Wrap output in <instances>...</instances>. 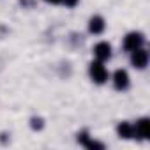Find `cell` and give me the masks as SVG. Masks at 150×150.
<instances>
[{"mask_svg": "<svg viewBox=\"0 0 150 150\" xmlns=\"http://www.w3.org/2000/svg\"><path fill=\"white\" fill-rule=\"evenodd\" d=\"M90 78H92L96 83H99V85L108 80V71H106V67L103 65L101 60L90 64Z\"/></svg>", "mask_w": 150, "mask_h": 150, "instance_id": "6da1fadb", "label": "cell"}, {"mask_svg": "<svg viewBox=\"0 0 150 150\" xmlns=\"http://www.w3.org/2000/svg\"><path fill=\"white\" fill-rule=\"evenodd\" d=\"M143 41H145V39H143V35H141L139 32H131V34H127L125 39H124V48H125L127 51H134V50L141 48Z\"/></svg>", "mask_w": 150, "mask_h": 150, "instance_id": "7a4b0ae2", "label": "cell"}, {"mask_svg": "<svg viewBox=\"0 0 150 150\" xmlns=\"http://www.w3.org/2000/svg\"><path fill=\"white\" fill-rule=\"evenodd\" d=\"M132 57H131V64L138 69H145L146 67V62H148V53L143 50V48H138L134 51H131Z\"/></svg>", "mask_w": 150, "mask_h": 150, "instance_id": "3957f363", "label": "cell"}, {"mask_svg": "<svg viewBox=\"0 0 150 150\" xmlns=\"http://www.w3.org/2000/svg\"><path fill=\"white\" fill-rule=\"evenodd\" d=\"M94 55L103 62V60H108L111 57V46L108 42H97L94 46Z\"/></svg>", "mask_w": 150, "mask_h": 150, "instance_id": "277c9868", "label": "cell"}, {"mask_svg": "<svg viewBox=\"0 0 150 150\" xmlns=\"http://www.w3.org/2000/svg\"><path fill=\"white\" fill-rule=\"evenodd\" d=\"M113 83H115V88H118V90L127 88V85H129V76H127V72H125L124 69H118V71L113 74Z\"/></svg>", "mask_w": 150, "mask_h": 150, "instance_id": "5b68a950", "label": "cell"}, {"mask_svg": "<svg viewBox=\"0 0 150 150\" xmlns=\"http://www.w3.org/2000/svg\"><path fill=\"white\" fill-rule=\"evenodd\" d=\"M148 125H150L148 118H141V120H138V122H136V125H134V134H136L138 138H141V139H146V138H148V134H150Z\"/></svg>", "mask_w": 150, "mask_h": 150, "instance_id": "8992f818", "label": "cell"}, {"mask_svg": "<svg viewBox=\"0 0 150 150\" xmlns=\"http://www.w3.org/2000/svg\"><path fill=\"white\" fill-rule=\"evenodd\" d=\"M117 132H118V136H120V138L129 139V138H132V136H134V125H131V124H127V122H122V124H118Z\"/></svg>", "mask_w": 150, "mask_h": 150, "instance_id": "52a82bcc", "label": "cell"}, {"mask_svg": "<svg viewBox=\"0 0 150 150\" xmlns=\"http://www.w3.org/2000/svg\"><path fill=\"white\" fill-rule=\"evenodd\" d=\"M88 30H90L92 34H101V32L104 30V20H103L101 16H94V18L90 20V23H88Z\"/></svg>", "mask_w": 150, "mask_h": 150, "instance_id": "ba28073f", "label": "cell"}, {"mask_svg": "<svg viewBox=\"0 0 150 150\" xmlns=\"http://www.w3.org/2000/svg\"><path fill=\"white\" fill-rule=\"evenodd\" d=\"M78 141H80L81 145H85L87 148H97V150H103V148H104V145H103V143H97V141H92V139H88L87 132H81V134H78Z\"/></svg>", "mask_w": 150, "mask_h": 150, "instance_id": "9c48e42d", "label": "cell"}, {"mask_svg": "<svg viewBox=\"0 0 150 150\" xmlns=\"http://www.w3.org/2000/svg\"><path fill=\"white\" fill-rule=\"evenodd\" d=\"M62 2H64L67 7H74V6L78 4V0H62Z\"/></svg>", "mask_w": 150, "mask_h": 150, "instance_id": "30bf717a", "label": "cell"}, {"mask_svg": "<svg viewBox=\"0 0 150 150\" xmlns=\"http://www.w3.org/2000/svg\"><path fill=\"white\" fill-rule=\"evenodd\" d=\"M44 2H48V4H60L62 0H44Z\"/></svg>", "mask_w": 150, "mask_h": 150, "instance_id": "8fae6325", "label": "cell"}]
</instances>
